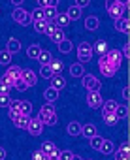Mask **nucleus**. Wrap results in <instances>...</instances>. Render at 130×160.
Returning a JSON list of instances; mask_svg holds the SVG:
<instances>
[{
    "mask_svg": "<svg viewBox=\"0 0 130 160\" xmlns=\"http://www.w3.org/2000/svg\"><path fill=\"white\" fill-rule=\"evenodd\" d=\"M38 119L43 122V126H53V124H57V113H55V106H53V104H45V106H42Z\"/></svg>",
    "mask_w": 130,
    "mask_h": 160,
    "instance_id": "1",
    "label": "nucleus"
},
{
    "mask_svg": "<svg viewBox=\"0 0 130 160\" xmlns=\"http://www.w3.org/2000/svg\"><path fill=\"white\" fill-rule=\"evenodd\" d=\"M91 58H92V47H91V43L81 42V43L78 45V62L87 64Z\"/></svg>",
    "mask_w": 130,
    "mask_h": 160,
    "instance_id": "2",
    "label": "nucleus"
},
{
    "mask_svg": "<svg viewBox=\"0 0 130 160\" xmlns=\"http://www.w3.org/2000/svg\"><path fill=\"white\" fill-rule=\"evenodd\" d=\"M21 72H23V70H21L19 66H8L6 73L2 75V81H4V83H8L10 87H13V85H15V81L21 77Z\"/></svg>",
    "mask_w": 130,
    "mask_h": 160,
    "instance_id": "3",
    "label": "nucleus"
},
{
    "mask_svg": "<svg viewBox=\"0 0 130 160\" xmlns=\"http://www.w3.org/2000/svg\"><path fill=\"white\" fill-rule=\"evenodd\" d=\"M12 19H13L15 23L23 25V27H27V25H30V23H32L30 13H28L27 10H23V8H15V10L12 12Z\"/></svg>",
    "mask_w": 130,
    "mask_h": 160,
    "instance_id": "4",
    "label": "nucleus"
},
{
    "mask_svg": "<svg viewBox=\"0 0 130 160\" xmlns=\"http://www.w3.org/2000/svg\"><path fill=\"white\" fill-rule=\"evenodd\" d=\"M98 68H100V73H102V75H106V77H113V75L117 73V70H119V68L111 66V64L106 60V57H104V55H102V57H100V60H98Z\"/></svg>",
    "mask_w": 130,
    "mask_h": 160,
    "instance_id": "5",
    "label": "nucleus"
},
{
    "mask_svg": "<svg viewBox=\"0 0 130 160\" xmlns=\"http://www.w3.org/2000/svg\"><path fill=\"white\" fill-rule=\"evenodd\" d=\"M81 77H83V87H85L87 91H100L102 83L98 81V79H96L92 73H83Z\"/></svg>",
    "mask_w": 130,
    "mask_h": 160,
    "instance_id": "6",
    "label": "nucleus"
},
{
    "mask_svg": "<svg viewBox=\"0 0 130 160\" xmlns=\"http://www.w3.org/2000/svg\"><path fill=\"white\" fill-rule=\"evenodd\" d=\"M102 104H104V98L100 96V91H89V94H87V106L92 108V109H98V108H102Z\"/></svg>",
    "mask_w": 130,
    "mask_h": 160,
    "instance_id": "7",
    "label": "nucleus"
},
{
    "mask_svg": "<svg viewBox=\"0 0 130 160\" xmlns=\"http://www.w3.org/2000/svg\"><path fill=\"white\" fill-rule=\"evenodd\" d=\"M104 57H106V60H108L111 66H115V68H119V66H121V62H122L121 51H117V49H108V53H106Z\"/></svg>",
    "mask_w": 130,
    "mask_h": 160,
    "instance_id": "8",
    "label": "nucleus"
},
{
    "mask_svg": "<svg viewBox=\"0 0 130 160\" xmlns=\"http://www.w3.org/2000/svg\"><path fill=\"white\" fill-rule=\"evenodd\" d=\"M27 130H28V134H30V136H40V134L43 132V122H42L38 117H36V119H30V122H28Z\"/></svg>",
    "mask_w": 130,
    "mask_h": 160,
    "instance_id": "9",
    "label": "nucleus"
},
{
    "mask_svg": "<svg viewBox=\"0 0 130 160\" xmlns=\"http://www.w3.org/2000/svg\"><path fill=\"white\" fill-rule=\"evenodd\" d=\"M12 121H13V124H15L17 128H25V130H27V126H28V122H30V115L17 113V115L12 117Z\"/></svg>",
    "mask_w": 130,
    "mask_h": 160,
    "instance_id": "10",
    "label": "nucleus"
},
{
    "mask_svg": "<svg viewBox=\"0 0 130 160\" xmlns=\"http://www.w3.org/2000/svg\"><path fill=\"white\" fill-rule=\"evenodd\" d=\"M21 79H23L28 87H34V85L38 83V75H36L32 70H23V72H21Z\"/></svg>",
    "mask_w": 130,
    "mask_h": 160,
    "instance_id": "11",
    "label": "nucleus"
},
{
    "mask_svg": "<svg viewBox=\"0 0 130 160\" xmlns=\"http://www.w3.org/2000/svg\"><path fill=\"white\" fill-rule=\"evenodd\" d=\"M115 30H117V32H122V34H128V32H130V21H128L126 17L115 19Z\"/></svg>",
    "mask_w": 130,
    "mask_h": 160,
    "instance_id": "12",
    "label": "nucleus"
},
{
    "mask_svg": "<svg viewBox=\"0 0 130 160\" xmlns=\"http://www.w3.org/2000/svg\"><path fill=\"white\" fill-rule=\"evenodd\" d=\"M124 10H126L124 6H121V4H117V2H115L111 8H108V13H109V17H111V19H119V17H122V15H124Z\"/></svg>",
    "mask_w": 130,
    "mask_h": 160,
    "instance_id": "13",
    "label": "nucleus"
},
{
    "mask_svg": "<svg viewBox=\"0 0 130 160\" xmlns=\"http://www.w3.org/2000/svg\"><path fill=\"white\" fill-rule=\"evenodd\" d=\"M51 87H53V89H57V91H62L64 87H66V79H64L60 73L53 75V77H51Z\"/></svg>",
    "mask_w": 130,
    "mask_h": 160,
    "instance_id": "14",
    "label": "nucleus"
},
{
    "mask_svg": "<svg viewBox=\"0 0 130 160\" xmlns=\"http://www.w3.org/2000/svg\"><path fill=\"white\" fill-rule=\"evenodd\" d=\"M91 47H92V53H98L100 57H102V55H106V53H108V49H109V45H108V42H106V40H98V42H96L94 45H91Z\"/></svg>",
    "mask_w": 130,
    "mask_h": 160,
    "instance_id": "15",
    "label": "nucleus"
},
{
    "mask_svg": "<svg viewBox=\"0 0 130 160\" xmlns=\"http://www.w3.org/2000/svg\"><path fill=\"white\" fill-rule=\"evenodd\" d=\"M6 51H10L12 55L19 53V51H21V42H19L17 38H10L8 43H6Z\"/></svg>",
    "mask_w": 130,
    "mask_h": 160,
    "instance_id": "16",
    "label": "nucleus"
},
{
    "mask_svg": "<svg viewBox=\"0 0 130 160\" xmlns=\"http://www.w3.org/2000/svg\"><path fill=\"white\" fill-rule=\"evenodd\" d=\"M98 151H100L102 154H113V152H115V145H113V141H109V139H104Z\"/></svg>",
    "mask_w": 130,
    "mask_h": 160,
    "instance_id": "17",
    "label": "nucleus"
},
{
    "mask_svg": "<svg viewBox=\"0 0 130 160\" xmlns=\"http://www.w3.org/2000/svg\"><path fill=\"white\" fill-rule=\"evenodd\" d=\"M55 27H58V28H64V27H68L70 25V19H68V15L66 13H58L57 17H55Z\"/></svg>",
    "mask_w": 130,
    "mask_h": 160,
    "instance_id": "18",
    "label": "nucleus"
},
{
    "mask_svg": "<svg viewBox=\"0 0 130 160\" xmlns=\"http://www.w3.org/2000/svg\"><path fill=\"white\" fill-rule=\"evenodd\" d=\"M98 27H100V19H98V17L89 15V17L85 19V28H87V30H96Z\"/></svg>",
    "mask_w": 130,
    "mask_h": 160,
    "instance_id": "19",
    "label": "nucleus"
},
{
    "mask_svg": "<svg viewBox=\"0 0 130 160\" xmlns=\"http://www.w3.org/2000/svg\"><path fill=\"white\" fill-rule=\"evenodd\" d=\"M49 68H51L53 75H57V73H60V72L64 70V62H62V60H58V58H51V62H49Z\"/></svg>",
    "mask_w": 130,
    "mask_h": 160,
    "instance_id": "20",
    "label": "nucleus"
},
{
    "mask_svg": "<svg viewBox=\"0 0 130 160\" xmlns=\"http://www.w3.org/2000/svg\"><path fill=\"white\" fill-rule=\"evenodd\" d=\"M57 15H58V10H57L55 6H47V8H43V17H45V21H55Z\"/></svg>",
    "mask_w": 130,
    "mask_h": 160,
    "instance_id": "21",
    "label": "nucleus"
},
{
    "mask_svg": "<svg viewBox=\"0 0 130 160\" xmlns=\"http://www.w3.org/2000/svg\"><path fill=\"white\" fill-rule=\"evenodd\" d=\"M43 98L47 100V104H53V102L58 98V91H57V89H53V87H49V89H45Z\"/></svg>",
    "mask_w": 130,
    "mask_h": 160,
    "instance_id": "22",
    "label": "nucleus"
},
{
    "mask_svg": "<svg viewBox=\"0 0 130 160\" xmlns=\"http://www.w3.org/2000/svg\"><path fill=\"white\" fill-rule=\"evenodd\" d=\"M70 75H72V77H81V75H83V64H81V62L70 64Z\"/></svg>",
    "mask_w": 130,
    "mask_h": 160,
    "instance_id": "23",
    "label": "nucleus"
},
{
    "mask_svg": "<svg viewBox=\"0 0 130 160\" xmlns=\"http://www.w3.org/2000/svg\"><path fill=\"white\" fill-rule=\"evenodd\" d=\"M81 134H83L85 138H89V139H91V138H92V136H96L98 132H96V126H94V124H83V126H81Z\"/></svg>",
    "mask_w": 130,
    "mask_h": 160,
    "instance_id": "24",
    "label": "nucleus"
},
{
    "mask_svg": "<svg viewBox=\"0 0 130 160\" xmlns=\"http://www.w3.org/2000/svg\"><path fill=\"white\" fill-rule=\"evenodd\" d=\"M51 58H53V57H51V53H49V51H43V49H42L36 60H38V62H40L42 66H47V64L51 62Z\"/></svg>",
    "mask_w": 130,
    "mask_h": 160,
    "instance_id": "25",
    "label": "nucleus"
},
{
    "mask_svg": "<svg viewBox=\"0 0 130 160\" xmlns=\"http://www.w3.org/2000/svg\"><path fill=\"white\" fill-rule=\"evenodd\" d=\"M117 106H119V104H117L115 100H104V104H102V113H113Z\"/></svg>",
    "mask_w": 130,
    "mask_h": 160,
    "instance_id": "26",
    "label": "nucleus"
},
{
    "mask_svg": "<svg viewBox=\"0 0 130 160\" xmlns=\"http://www.w3.org/2000/svg\"><path fill=\"white\" fill-rule=\"evenodd\" d=\"M66 132H68V136H79L81 134V124L74 121V122H70L66 126Z\"/></svg>",
    "mask_w": 130,
    "mask_h": 160,
    "instance_id": "27",
    "label": "nucleus"
},
{
    "mask_svg": "<svg viewBox=\"0 0 130 160\" xmlns=\"http://www.w3.org/2000/svg\"><path fill=\"white\" fill-rule=\"evenodd\" d=\"M55 43H58V42H62V40H66V36H64V30L62 28H58V27H55V30H53V34L49 36Z\"/></svg>",
    "mask_w": 130,
    "mask_h": 160,
    "instance_id": "28",
    "label": "nucleus"
},
{
    "mask_svg": "<svg viewBox=\"0 0 130 160\" xmlns=\"http://www.w3.org/2000/svg\"><path fill=\"white\" fill-rule=\"evenodd\" d=\"M102 119H104V122L108 124V126H115L117 124V115H115V111L113 113H102Z\"/></svg>",
    "mask_w": 130,
    "mask_h": 160,
    "instance_id": "29",
    "label": "nucleus"
},
{
    "mask_svg": "<svg viewBox=\"0 0 130 160\" xmlns=\"http://www.w3.org/2000/svg\"><path fill=\"white\" fill-rule=\"evenodd\" d=\"M57 45H58V51L64 53V55H68V53L72 51V42H70V40H62V42H58Z\"/></svg>",
    "mask_w": 130,
    "mask_h": 160,
    "instance_id": "30",
    "label": "nucleus"
},
{
    "mask_svg": "<svg viewBox=\"0 0 130 160\" xmlns=\"http://www.w3.org/2000/svg\"><path fill=\"white\" fill-rule=\"evenodd\" d=\"M66 15H68V19H70V21H76V19H79V17H81V10H79L78 6H72V8H68Z\"/></svg>",
    "mask_w": 130,
    "mask_h": 160,
    "instance_id": "31",
    "label": "nucleus"
},
{
    "mask_svg": "<svg viewBox=\"0 0 130 160\" xmlns=\"http://www.w3.org/2000/svg\"><path fill=\"white\" fill-rule=\"evenodd\" d=\"M0 64L2 66H10L12 64V53L10 51H0Z\"/></svg>",
    "mask_w": 130,
    "mask_h": 160,
    "instance_id": "32",
    "label": "nucleus"
},
{
    "mask_svg": "<svg viewBox=\"0 0 130 160\" xmlns=\"http://www.w3.org/2000/svg\"><path fill=\"white\" fill-rule=\"evenodd\" d=\"M40 51H42V47L40 45H30L28 49H27V55H28V58H32V60H36L38 58V55H40Z\"/></svg>",
    "mask_w": 130,
    "mask_h": 160,
    "instance_id": "33",
    "label": "nucleus"
},
{
    "mask_svg": "<svg viewBox=\"0 0 130 160\" xmlns=\"http://www.w3.org/2000/svg\"><path fill=\"white\" fill-rule=\"evenodd\" d=\"M115 115H117V119H126L128 117V106H117Z\"/></svg>",
    "mask_w": 130,
    "mask_h": 160,
    "instance_id": "34",
    "label": "nucleus"
},
{
    "mask_svg": "<svg viewBox=\"0 0 130 160\" xmlns=\"http://www.w3.org/2000/svg\"><path fill=\"white\" fill-rule=\"evenodd\" d=\"M30 17H32V21H45V17H43V8H36V10L30 13Z\"/></svg>",
    "mask_w": 130,
    "mask_h": 160,
    "instance_id": "35",
    "label": "nucleus"
},
{
    "mask_svg": "<svg viewBox=\"0 0 130 160\" xmlns=\"http://www.w3.org/2000/svg\"><path fill=\"white\" fill-rule=\"evenodd\" d=\"M102 141H104V138H100V136L96 134V136H92V138H91V147H92L94 151H98V149H100V145H102Z\"/></svg>",
    "mask_w": 130,
    "mask_h": 160,
    "instance_id": "36",
    "label": "nucleus"
},
{
    "mask_svg": "<svg viewBox=\"0 0 130 160\" xmlns=\"http://www.w3.org/2000/svg\"><path fill=\"white\" fill-rule=\"evenodd\" d=\"M55 149H57V145H55L53 141H43V145H42V149H40V151H43L45 154H49V152H53Z\"/></svg>",
    "mask_w": 130,
    "mask_h": 160,
    "instance_id": "37",
    "label": "nucleus"
},
{
    "mask_svg": "<svg viewBox=\"0 0 130 160\" xmlns=\"http://www.w3.org/2000/svg\"><path fill=\"white\" fill-rule=\"evenodd\" d=\"M32 25H34V30H36L38 34H43V30H45V25H47V21H32Z\"/></svg>",
    "mask_w": 130,
    "mask_h": 160,
    "instance_id": "38",
    "label": "nucleus"
},
{
    "mask_svg": "<svg viewBox=\"0 0 130 160\" xmlns=\"http://www.w3.org/2000/svg\"><path fill=\"white\" fill-rule=\"evenodd\" d=\"M40 75H42L43 79H51V77H53V72H51L49 64H47V66H42V70H40Z\"/></svg>",
    "mask_w": 130,
    "mask_h": 160,
    "instance_id": "39",
    "label": "nucleus"
},
{
    "mask_svg": "<svg viewBox=\"0 0 130 160\" xmlns=\"http://www.w3.org/2000/svg\"><path fill=\"white\" fill-rule=\"evenodd\" d=\"M19 111H21V113H25V115H30V111H32V104H30V102H21Z\"/></svg>",
    "mask_w": 130,
    "mask_h": 160,
    "instance_id": "40",
    "label": "nucleus"
},
{
    "mask_svg": "<svg viewBox=\"0 0 130 160\" xmlns=\"http://www.w3.org/2000/svg\"><path fill=\"white\" fill-rule=\"evenodd\" d=\"M72 156H74V152L72 151H58V160H72Z\"/></svg>",
    "mask_w": 130,
    "mask_h": 160,
    "instance_id": "41",
    "label": "nucleus"
},
{
    "mask_svg": "<svg viewBox=\"0 0 130 160\" xmlns=\"http://www.w3.org/2000/svg\"><path fill=\"white\" fill-rule=\"evenodd\" d=\"M38 4H40V8H47V6H58V0H38Z\"/></svg>",
    "mask_w": 130,
    "mask_h": 160,
    "instance_id": "42",
    "label": "nucleus"
},
{
    "mask_svg": "<svg viewBox=\"0 0 130 160\" xmlns=\"http://www.w3.org/2000/svg\"><path fill=\"white\" fill-rule=\"evenodd\" d=\"M13 87H15V89H17L19 92H25V91L28 89V85H27V83L23 81V79H21V77H19V79H17V81H15V85H13Z\"/></svg>",
    "mask_w": 130,
    "mask_h": 160,
    "instance_id": "43",
    "label": "nucleus"
},
{
    "mask_svg": "<svg viewBox=\"0 0 130 160\" xmlns=\"http://www.w3.org/2000/svg\"><path fill=\"white\" fill-rule=\"evenodd\" d=\"M32 160H49V154H45L43 151H36L32 154Z\"/></svg>",
    "mask_w": 130,
    "mask_h": 160,
    "instance_id": "44",
    "label": "nucleus"
},
{
    "mask_svg": "<svg viewBox=\"0 0 130 160\" xmlns=\"http://www.w3.org/2000/svg\"><path fill=\"white\" fill-rule=\"evenodd\" d=\"M10 94H0V108H8L10 106Z\"/></svg>",
    "mask_w": 130,
    "mask_h": 160,
    "instance_id": "45",
    "label": "nucleus"
},
{
    "mask_svg": "<svg viewBox=\"0 0 130 160\" xmlns=\"http://www.w3.org/2000/svg\"><path fill=\"white\" fill-rule=\"evenodd\" d=\"M53 30H55V23L53 21H47V25H45V30H43V34L49 38L51 34H53Z\"/></svg>",
    "mask_w": 130,
    "mask_h": 160,
    "instance_id": "46",
    "label": "nucleus"
},
{
    "mask_svg": "<svg viewBox=\"0 0 130 160\" xmlns=\"http://www.w3.org/2000/svg\"><path fill=\"white\" fill-rule=\"evenodd\" d=\"M10 91H12V87L0 79V94H10Z\"/></svg>",
    "mask_w": 130,
    "mask_h": 160,
    "instance_id": "47",
    "label": "nucleus"
},
{
    "mask_svg": "<svg viewBox=\"0 0 130 160\" xmlns=\"http://www.w3.org/2000/svg\"><path fill=\"white\" fill-rule=\"evenodd\" d=\"M121 57H122V58H130V43H124V45H122Z\"/></svg>",
    "mask_w": 130,
    "mask_h": 160,
    "instance_id": "48",
    "label": "nucleus"
},
{
    "mask_svg": "<svg viewBox=\"0 0 130 160\" xmlns=\"http://www.w3.org/2000/svg\"><path fill=\"white\" fill-rule=\"evenodd\" d=\"M115 160H128V152H122V151L115 149Z\"/></svg>",
    "mask_w": 130,
    "mask_h": 160,
    "instance_id": "49",
    "label": "nucleus"
},
{
    "mask_svg": "<svg viewBox=\"0 0 130 160\" xmlns=\"http://www.w3.org/2000/svg\"><path fill=\"white\" fill-rule=\"evenodd\" d=\"M89 4H91V0H76V6H78L79 10H81V8H87Z\"/></svg>",
    "mask_w": 130,
    "mask_h": 160,
    "instance_id": "50",
    "label": "nucleus"
},
{
    "mask_svg": "<svg viewBox=\"0 0 130 160\" xmlns=\"http://www.w3.org/2000/svg\"><path fill=\"white\" fill-rule=\"evenodd\" d=\"M121 94H122V98H124V100H128V98H130V89H128V87H124Z\"/></svg>",
    "mask_w": 130,
    "mask_h": 160,
    "instance_id": "51",
    "label": "nucleus"
},
{
    "mask_svg": "<svg viewBox=\"0 0 130 160\" xmlns=\"http://www.w3.org/2000/svg\"><path fill=\"white\" fill-rule=\"evenodd\" d=\"M49 160H58V149H55L53 152H49Z\"/></svg>",
    "mask_w": 130,
    "mask_h": 160,
    "instance_id": "52",
    "label": "nucleus"
},
{
    "mask_svg": "<svg viewBox=\"0 0 130 160\" xmlns=\"http://www.w3.org/2000/svg\"><path fill=\"white\" fill-rule=\"evenodd\" d=\"M119 151H122V152H130V147H128V143H122V145L119 147Z\"/></svg>",
    "mask_w": 130,
    "mask_h": 160,
    "instance_id": "53",
    "label": "nucleus"
},
{
    "mask_svg": "<svg viewBox=\"0 0 130 160\" xmlns=\"http://www.w3.org/2000/svg\"><path fill=\"white\" fill-rule=\"evenodd\" d=\"M10 2H12L13 6H17V8H21V6H23V2H25V0H10Z\"/></svg>",
    "mask_w": 130,
    "mask_h": 160,
    "instance_id": "54",
    "label": "nucleus"
},
{
    "mask_svg": "<svg viewBox=\"0 0 130 160\" xmlns=\"http://www.w3.org/2000/svg\"><path fill=\"white\" fill-rule=\"evenodd\" d=\"M115 2H117V4H121V6H124V8H126V6H128V4H130V0H115Z\"/></svg>",
    "mask_w": 130,
    "mask_h": 160,
    "instance_id": "55",
    "label": "nucleus"
},
{
    "mask_svg": "<svg viewBox=\"0 0 130 160\" xmlns=\"http://www.w3.org/2000/svg\"><path fill=\"white\" fill-rule=\"evenodd\" d=\"M4 158H6V149L0 147V160H4Z\"/></svg>",
    "mask_w": 130,
    "mask_h": 160,
    "instance_id": "56",
    "label": "nucleus"
},
{
    "mask_svg": "<svg viewBox=\"0 0 130 160\" xmlns=\"http://www.w3.org/2000/svg\"><path fill=\"white\" fill-rule=\"evenodd\" d=\"M113 4H115V0H106V10H108V8H111Z\"/></svg>",
    "mask_w": 130,
    "mask_h": 160,
    "instance_id": "57",
    "label": "nucleus"
},
{
    "mask_svg": "<svg viewBox=\"0 0 130 160\" xmlns=\"http://www.w3.org/2000/svg\"><path fill=\"white\" fill-rule=\"evenodd\" d=\"M72 160H83V158H81V156H78V154H74V156H72Z\"/></svg>",
    "mask_w": 130,
    "mask_h": 160,
    "instance_id": "58",
    "label": "nucleus"
}]
</instances>
